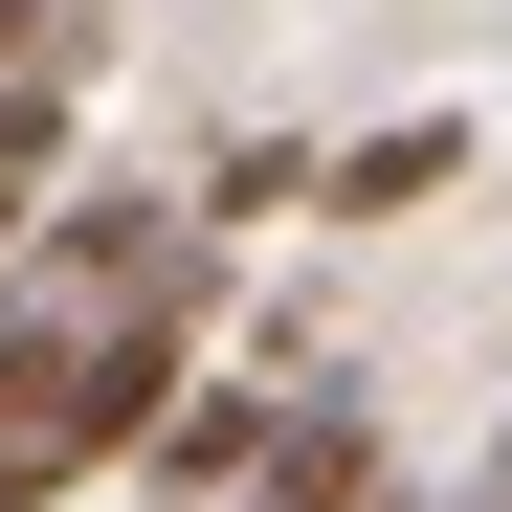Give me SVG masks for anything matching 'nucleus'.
I'll use <instances>...</instances> for the list:
<instances>
[{"instance_id":"nucleus-1","label":"nucleus","mask_w":512,"mask_h":512,"mask_svg":"<svg viewBox=\"0 0 512 512\" xmlns=\"http://www.w3.org/2000/svg\"><path fill=\"white\" fill-rule=\"evenodd\" d=\"M446 179H468V134H446V112H401V134H357V156H312V201H334V223H401V201H446Z\"/></svg>"},{"instance_id":"nucleus-2","label":"nucleus","mask_w":512,"mask_h":512,"mask_svg":"<svg viewBox=\"0 0 512 512\" xmlns=\"http://www.w3.org/2000/svg\"><path fill=\"white\" fill-rule=\"evenodd\" d=\"M45 156H67V45L0 90V245H23V179H45Z\"/></svg>"},{"instance_id":"nucleus-3","label":"nucleus","mask_w":512,"mask_h":512,"mask_svg":"<svg viewBox=\"0 0 512 512\" xmlns=\"http://www.w3.org/2000/svg\"><path fill=\"white\" fill-rule=\"evenodd\" d=\"M446 512H512V423H490V446H468V490H446Z\"/></svg>"},{"instance_id":"nucleus-4","label":"nucleus","mask_w":512,"mask_h":512,"mask_svg":"<svg viewBox=\"0 0 512 512\" xmlns=\"http://www.w3.org/2000/svg\"><path fill=\"white\" fill-rule=\"evenodd\" d=\"M23 67H45V0H0V90H23Z\"/></svg>"},{"instance_id":"nucleus-5","label":"nucleus","mask_w":512,"mask_h":512,"mask_svg":"<svg viewBox=\"0 0 512 512\" xmlns=\"http://www.w3.org/2000/svg\"><path fill=\"white\" fill-rule=\"evenodd\" d=\"M45 490H67V468H45V446H0V512H45Z\"/></svg>"},{"instance_id":"nucleus-6","label":"nucleus","mask_w":512,"mask_h":512,"mask_svg":"<svg viewBox=\"0 0 512 512\" xmlns=\"http://www.w3.org/2000/svg\"><path fill=\"white\" fill-rule=\"evenodd\" d=\"M179 512H201V490H179Z\"/></svg>"}]
</instances>
